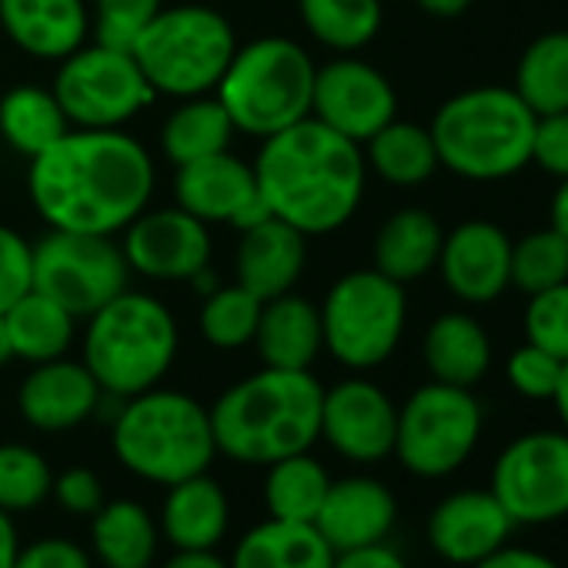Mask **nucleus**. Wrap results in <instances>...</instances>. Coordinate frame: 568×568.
Instances as JSON below:
<instances>
[{"instance_id":"obj_1","label":"nucleus","mask_w":568,"mask_h":568,"mask_svg":"<svg viewBox=\"0 0 568 568\" xmlns=\"http://www.w3.org/2000/svg\"><path fill=\"white\" fill-rule=\"evenodd\" d=\"M28 187L51 227L114 234L148 207L154 161L121 128H78L31 161Z\"/></svg>"},{"instance_id":"obj_2","label":"nucleus","mask_w":568,"mask_h":568,"mask_svg":"<svg viewBox=\"0 0 568 568\" xmlns=\"http://www.w3.org/2000/svg\"><path fill=\"white\" fill-rule=\"evenodd\" d=\"M251 168L271 214L305 237L348 224L365 194L362 144L342 138L318 118L264 138Z\"/></svg>"},{"instance_id":"obj_3","label":"nucleus","mask_w":568,"mask_h":568,"mask_svg":"<svg viewBox=\"0 0 568 568\" xmlns=\"http://www.w3.org/2000/svg\"><path fill=\"white\" fill-rule=\"evenodd\" d=\"M322 398L325 388L312 372L261 368L207 408L214 445L244 465L308 452L322 438Z\"/></svg>"},{"instance_id":"obj_4","label":"nucleus","mask_w":568,"mask_h":568,"mask_svg":"<svg viewBox=\"0 0 568 568\" xmlns=\"http://www.w3.org/2000/svg\"><path fill=\"white\" fill-rule=\"evenodd\" d=\"M535 121L515 88H471L445 101L428 131L438 164L468 181H501L531 161Z\"/></svg>"},{"instance_id":"obj_5","label":"nucleus","mask_w":568,"mask_h":568,"mask_svg":"<svg viewBox=\"0 0 568 568\" xmlns=\"http://www.w3.org/2000/svg\"><path fill=\"white\" fill-rule=\"evenodd\" d=\"M118 462L154 485H174L211 468L217 445L201 402L171 388H148L124 398L111 422Z\"/></svg>"},{"instance_id":"obj_6","label":"nucleus","mask_w":568,"mask_h":568,"mask_svg":"<svg viewBox=\"0 0 568 568\" xmlns=\"http://www.w3.org/2000/svg\"><path fill=\"white\" fill-rule=\"evenodd\" d=\"M178 355L174 315L151 295L121 292L88 318L84 365L101 392L134 398L168 375Z\"/></svg>"},{"instance_id":"obj_7","label":"nucleus","mask_w":568,"mask_h":568,"mask_svg":"<svg viewBox=\"0 0 568 568\" xmlns=\"http://www.w3.org/2000/svg\"><path fill=\"white\" fill-rule=\"evenodd\" d=\"M315 64L292 38H257L234 51L217 81V101L234 131L271 138L312 118Z\"/></svg>"},{"instance_id":"obj_8","label":"nucleus","mask_w":568,"mask_h":568,"mask_svg":"<svg viewBox=\"0 0 568 568\" xmlns=\"http://www.w3.org/2000/svg\"><path fill=\"white\" fill-rule=\"evenodd\" d=\"M234 51L237 41L227 18L201 4L161 8L131 48L148 84L168 98L214 91Z\"/></svg>"},{"instance_id":"obj_9","label":"nucleus","mask_w":568,"mask_h":568,"mask_svg":"<svg viewBox=\"0 0 568 568\" xmlns=\"http://www.w3.org/2000/svg\"><path fill=\"white\" fill-rule=\"evenodd\" d=\"M322 312L325 348L352 372L378 368L402 342L408 302L405 284L382 271H348L332 284Z\"/></svg>"},{"instance_id":"obj_10","label":"nucleus","mask_w":568,"mask_h":568,"mask_svg":"<svg viewBox=\"0 0 568 568\" xmlns=\"http://www.w3.org/2000/svg\"><path fill=\"white\" fill-rule=\"evenodd\" d=\"M34 292L48 295L74 318H91L128 292L131 264L111 234L51 227L31 247Z\"/></svg>"},{"instance_id":"obj_11","label":"nucleus","mask_w":568,"mask_h":568,"mask_svg":"<svg viewBox=\"0 0 568 568\" xmlns=\"http://www.w3.org/2000/svg\"><path fill=\"white\" fill-rule=\"evenodd\" d=\"M481 438V405L471 388L432 382L398 408L395 455L418 478H445Z\"/></svg>"},{"instance_id":"obj_12","label":"nucleus","mask_w":568,"mask_h":568,"mask_svg":"<svg viewBox=\"0 0 568 568\" xmlns=\"http://www.w3.org/2000/svg\"><path fill=\"white\" fill-rule=\"evenodd\" d=\"M54 98L74 128L111 131L154 104L158 91L148 84L131 51L94 41L61 61Z\"/></svg>"},{"instance_id":"obj_13","label":"nucleus","mask_w":568,"mask_h":568,"mask_svg":"<svg viewBox=\"0 0 568 568\" xmlns=\"http://www.w3.org/2000/svg\"><path fill=\"white\" fill-rule=\"evenodd\" d=\"M491 495L515 525L568 515V432H528L505 445L491 468Z\"/></svg>"},{"instance_id":"obj_14","label":"nucleus","mask_w":568,"mask_h":568,"mask_svg":"<svg viewBox=\"0 0 568 568\" xmlns=\"http://www.w3.org/2000/svg\"><path fill=\"white\" fill-rule=\"evenodd\" d=\"M395 88L378 68L355 58H338L315 71L312 118H318L342 138L365 144L388 121H395Z\"/></svg>"},{"instance_id":"obj_15","label":"nucleus","mask_w":568,"mask_h":568,"mask_svg":"<svg viewBox=\"0 0 568 568\" xmlns=\"http://www.w3.org/2000/svg\"><path fill=\"white\" fill-rule=\"evenodd\" d=\"M174 197L178 207L204 224H234L237 231H247L271 217V207L257 191L254 168L231 151L181 164L174 178Z\"/></svg>"},{"instance_id":"obj_16","label":"nucleus","mask_w":568,"mask_h":568,"mask_svg":"<svg viewBox=\"0 0 568 568\" xmlns=\"http://www.w3.org/2000/svg\"><path fill=\"white\" fill-rule=\"evenodd\" d=\"M124 257L131 271L154 281H191L211 264V234L207 224L187 214L184 207L141 211L124 227Z\"/></svg>"},{"instance_id":"obj_17","label":"nucleus","mask_w":568,"mask_h":568,"mask_svg":"<svg viewBox=\"0 0 568 568\" xmlns=\"http://www.w3.org/2000/svg\"><path fill=\"white\" fill-rule=\"evenodd\" d=\"M398 408L365 378L338 382L322 398V438L348 462L372 465L395 452Z\"/></svg>"},{"instance_id":"obj_18","label":"nucleus","mask_w":568,"mask_h":568,"mask_svg":"<svg viewBox=\"0 0 568 568\" xmlns=\"http://www.w3.org/2000/svg\"><path fill=\"white\" fill-rule=\"evenodd\" d=\"M448 292L468 305H488L511 284V241L491 221H465L438 254Z\"/></svg>"},{"instance_id":"obj_19","label":"nucleus","mask_w":568,"mask_h":568,"mask_svg":"<svg viewBox=\"0 0 568 568\" xmlns=\"http://www.w3.org/2000/svg\"><path fill=\"white\" fill-rule=\"evenodd\" d=\"M515 521L491 488H465L448 495L428 515V545L452 565H475L508 545Z\"/></svg>"},{"instance_id":"obj_20","label":"nucleus","mask_w":568,"mask_h":568,"mask_svg":"<svg viewBox=\"0 0 568 568\" xmlns=\"http://www.w3.org/2000/svg\"><path fill=\"white\" fill-rule=\"evenodd\" d=\"M395 518H398V505L392 488L382 485L378 478L355 475L328 485V495L312 525L338 555V551L385 541Z\"/></svg>"},{"instance_id":"obj_21","label":"nucleus","mask_w":568,"mask_h":568,"mask_svg":"<svg viewBox=\"0 0 568 568\" xmlns=\"http://www.w3.org/2000/svg\"><path fill=\"white\" fill-rule=\"evenodd\" d=\"M98 402L101 385L88 365L68 358L34 365L18 392V408L38 432H71L98 412Z\"/></svg>"},{"instance_id":"obj_22","label":"nucleus","mask_w":568,"mask_h":568,"mask_svg":"<svg viewBox=\"0 0 568 568\" xmlns=\"http://www.w3.org/2000/svg\"><path fill=\"white\" fill-rule=\"evenodd\" d=\"M305 257H308L305 234L271 214L267 221L241 231V244L234 257L237 284L251 295H257L261 302L288 295L305 271Z\"/></svg>"},{"instance_id":"obj_23","label":"nucleus","mask_w":568,"mask_h":568,"mask_svg":"<svg viewBox=\"0 0 568 568\" xmlns=\"http://www.w3.org/2000/svg\"><path fill=\"white\" fill-rule=\"evenodd\" d=\"M0 24L8 38L41 61H64L88 38L84 0H0Z\"/></svg>"},{"instance_id":"obj_24","label":"nucleus","mask_w":568,"mask_h":568,"mask_svg":"<svg viewBox=\"0 0 568 568\" xmlns=\"http://www.w3.org/2000/svg\"><path fill=\"white\" fill-rule=\"evenodd\" d=\"M254 345L264 368L308 372L325 348L322 312L308 298H298L292 292L277 295L261 308Z\"/></svg>"},{"instance_id":"obj_25","label":"nucleus","mask_w":568,"mask_h":568,"mask_svg":"<svg viewBox=\"0 0 568 568\" xmlns=\"http://www.w3.org/2000/svg\"><path fill=\"white\" fill-rule=\"evenodd\" d=\"M227 495L207 471L168 485L161 528L178 551H214L227 531Z\"/></svg>"},{"instance_id":"obj_26","label":"nucleus","mask_w":568,"mask_h":568,"mask_svg":"<svg viewBox=\"0 0 568 568\" xmlns=\"http://www.w3.org/2000/svg\"><path fill=\"white\" fill-rule=\"evenodd\" d=\"M231 568H332L335 551L315 525L267 518L234 548Z\"/></svg>"},{"instance_id":"obj_27","label":"nucleus","mask_w":568,"mask_h":568,"mask_svg":"<svg viewBox=\"0 0 568 568\" xmlns=\"http://www.w3.org/2000/svg\"><path fill=\"white\" fill-rule=\"evenodd\" d=\"M442 241L445 234L435 214L422 207H402L382 224L375 237V271L398 284L418 281L438 264Z\"/></svg>"},{"instance_id":"obj_28","label":"nucleus","mask_w":568,"mask_h":568,"mask_svg":"<svg viewBox=\"0 0 568 568\" xmlns=\"http://www.w3.org/2000/svg\"><path fill=\"white\" fill-rule=\"evenodd\" d=\"M425 365L435 382L471 388L491 365V342L471 315L448 312L425 335Z\"/></svg>"},{"instance_id":"obj_29","label":"nucleus","mask_w":568,"mask_h":568,"mask_svg":"<svg viewBox=\"0 0 568 568\" xmlns=\"http://www.w3.org/2000/svg\"><path fill=\"white\" fill-rule=\"evenodd\" d=\"M161 528L144 505L114 498L94 511L91 548L104 568H151L158 558Z\"/></svg>"},{"instance_id":"obj_30","label":"nucleus","mask_w":568,"mask_h":568,"mask_svg":"<svg viewBox=\"0 0 568 568\" xmlns=\"http://www.w3.org/2000/svg\"><path fill=\"white\" fill-rule=\"evenodd\" d=\"M68 131H71V121L64 108L58 104L54 91L21 84L0 98V134H4V141L18 154L31 161L44 154L48 148H54Z\"/></svg>"},{"instance_id":"obj_31","label":"nucleus","mask_w":568,"mask_h":568,"mask_svg":"<svg viewBox=\"0 0 568 568\" xmlns=\"http://www.w3.org/2000/svg\"><path fill=\"white\" fill-rule=\"evenodd\" d=\"M4 322L11 332L14 358L44 365V362L64 358V352L74 342L78 318L68 308H61L58 302H51L48 295L31 288L18 305H11L4 312Z\"/></svg>"},{"instance_id":"obj_32","label":"nucleus","mask_w":568,"mask_h":568,"mask_svg":"<svg viewBox=\"0 0 568 568\" xmlns=\"http://www.w3.org/2000/svg\"><path fill=\"white\" fill-rule=\"evenodd\" d=\"M264 505H267V518L277 521H302L312 525L325 495H328V471L318 458H312L308 452L277 458L271 465H264Z\"/></svg>"},{"instance_id":"obj_33","label":"nucleus","mask_w":568,"mask_h":568,"mask_svg":"<svg viewBox=\"0 0 568 568\" xmlns=\"http://www.w3.org/2000/svg\"><path fill=\"white\" fill-rule=\"evenodd\" d=\"M231 134H234V121L224 111V104L217 98L201 94V98H184V104L171 111V118L161 128V148L181 168L227 151Z\"/></svg>"},{"instance_id":"obj_34","label":"nucleus","mask_w":568,"mask_h":568,"mask_svg":"<svg viewBox=\"0 0 568 568\" xmlns=\"http://www.w3.org/2000/svg\"><path fill=\"white\" fill-rule=\"evenodd\" d=\"M515 94L541 118L568 111V31L531 41L515 71Z\"/></svg>"},{"instance_id":"obj_35","label":"nucleus","mask_w":568,"mask_h":568,"mask_svg":"<svg viewBox=\"0 0 568 568\" xmlns=\"http://www.w3.org/2000/svg\"><path fill=\"white\" fill-rule=\"evenodd\" d=\"M368 144V164L398 187L422 184L438 168V151L428 128L408 124V121H388Z\"/></svg>"},{"instance_id":"obj_36","label":"nucleus","mask_w":568,"mask_h":568,"mask_svg":"<svg viewBox=\"0 0 568 568\" xmlns=\"http://www.w3.org/2000/svg\"><path fill=\"white\" fill-rule=\"evenodd\" d=\"M305 28L332 51H358L382 31V0H298Z\"/></svg>"},{"instance_id":"obj_37","label":"nucleus","mask_w":568,"mask_h":568,"mask_svg":"<svg viewBox=\"0 0 568 568\" xmlns=\"http://www.w3.org/2000/svg\"><path fill=\"white\" fill-rule=\"evenodd\" d=\"M264 302L251 295L241 284H227L204 298L201 305V335L207 345L234 352L254 342L257 318H261Z\"/></svg>"},{"instance_id":"obj_38","label":"nucleus","mask_w":568,"mask_h":568,"mask_svg":"<svg viewBox=\"0 0 568 568\" xmlns=\"http://www.w3.org/2000/svg\"><path fill=\"white\" fill-rule=\"evenodd\" d=\"M54 491V471L31 445H0V511H31Z\"/></svg>"},{"instance_id":"obj_39","label":"nucleus","mask_w":568,"mask_h":568,"mask_svg":"<svg viewBox=\"0 0 568 568\" xmlns=\"http://www.w3.org/2000/svg\"><path fill=\"white\" fill-rule=\"evenodd\" d=\"M568 281V237L555 227L535 231L511 244V284L528 295Z\"/></svg>"},{"instance_id":"obj_40","label":"nucleus","mask_w":568,"mask_h":568,"mask_svg":"<svg viewBox=\"0 0 568 568\" xmlns=\"http://www.w3.org/2000/svg\"><path fill=\"white\" fill-rule=\"evenodd\" d=\"M525 335L558 362H568V281L531 295L525 308Z\"/></svg>"},{"instance_id":"obj_41","label":"nucleus","mask_w":568,"mask_h":568,"mask_svg":"<svg viewBox=\"0 0 568 568\" xmlns=\"http://www.w3.org/2000/svg\"><path fill=\"white\" fill-rule=\"evenodd\" d=\"M164 0H94V38L98 44L131 51L138 34L158 18Z\"/></svg>"},{"instance_id":"obj_42","label":"nucleus","mask_w":568,"mask_h":568,"mask_svg":"<svg viewBox=\"0 0 568 568\" xmlns=\"http://www.w3.org/2000/svg\"><path fill=\"white\" fill-rule=\"evenodd\" d=\"M561 368H565V362H558L555 355H548L545 348L528 342V345L511 352V358L505 365V375H508V385L518 395L535 398V402H548L555 395V388H558Z\"/></svg>"},{"instance_id":"obj_43","label":"nucleus","mask_w":568,"mask_h":568,"mask_svg":"<svg viewBox=\"0 0 568 568\" xmlns=\"http://www.w3.org/2000/svg\"><path fill=\"white\" fill-rule=\"evenodd\" d=\"M34 288L31 244L14 231L0 224V315L18 305Z\"/></svg>"},{"instance_id":"obj_44","label":"nucleus","mask_w":568,"mask_h":568,"mask_svg":"<svg viewBox=\"0 0 568 568\" xmlns=\"http://www.w3.org/2000/svg\"><path fill=\"white\" fill-rule=\"evenodd\" d=\"M531 161L555 178H568V111L541 114L535 121Z\"/></svg>"},{"instance_id":"obj_45","label":"nucleus","mask_w":568,"mask_h":568,"mask_svg":"<svg viewBox=\"0 0 568 568\" xmlns=\"http://www.w3.org/2000/svg\"><path fill=\"white\" fill-rule=\"evenodd\" d=\"M51 495H58V501L68 511H74V515H94L104 505V485H101V478L91 468H81V465L61 471L54 478V491Z\"/></svg>"},{"instance_id":"obj_46","label":"nucleus","mask_w":568,"mask_h":568,"mask_svg":"<svg viewBox=\"0 0 568 568\" xmlns=\"http://www.w3.org/2000/svg\"><path fill=\"white\" fill-rule=\"evenodd\" d=\"M14 568H91V555L71 538H38L18 548Z\"/></svg>"},{"instance_id":"obj_47","label":"nucleus","mask_w":568,"mask_h":568,"mask_svg":"<svg viewBox=\"0 0 568 568\" xmlns=\"http://www.w3.org/2000/svg\"><path fill=\"white\" fill-rule=\"evenodd\" d=\"M332 568H408V565H405V558L395 548H388L385 541H378V545L338 551Z\"/></svg>"},{"instance_id":"obj_48","label":"nucleus","mask_w":568,"mask_h":568,"mask_svg":"<svg viewBox=\"0 0 568 568\" xmlns=\"http://www.w3.org/2000/svg\"><path fill=\"white\" fill-rule=\"evenodd\" d=\"M471 568H561L555 558L535 551V548H518V545H501L488 558L475 561Z\"/></svg>"},{"instance_id":"obj_49","label":"nucleus","mask_w":568,"mask_h":568,"mask_svg":"<svg viewBox=\"0 0 568 568\" xmlns=\"http://www.w3.org/2000/svg\"><path fill=\"white\" fill-rule=\"evenodd\" d=\"M161 568H231L214 551H174Z\"/></svg>"},{"instance_id":"obj_50","label":"nucleus","mask_w":568,"mask_h":568,"mask_svg":"<svg viewBox=\"0 0 568 568\" xmlns=\"http://www.w3.org/2000/svg\"><path fill=\"white\" fill-rule=\"evenodd\" d=\"M18 548H21V541H18L14 521H11L8 511H0V568H14Z\"/></svg>"},{"instance_id":"obj_51","label":"nucleus","mask_w":568,"mask_h":568,"mask_svg":"<svg viewBox=\"0 0 568 568\" xmlns=\"http://www.w3.org/2000/svg\"><path fill=\"white\" fill-rule=\"evenodd\" d=\"M415 4L432 18H458L471 8V0H415Z\"/></svg>"},{"instance_id":"obj_52","label":"nucleus","mask_w":568,"mask_h":568,"mask_svg":"<svg viewBox=\"0 0 568 568\" xmlns=\"http://www.w3.org/2000/svg\"><path fill=\"white\" fill-rule=\"evenodd\" d=\"M551 227L568 237V178H561V187L551 197Z\"/></svg>"},{"instance_id":"obj_53","label":"nucleus","mask_w":568,"mask_h":568,"mask_svg":"<svg viewBox=\"0 0 568 568\" xmlns=\"http://www.w3.org/2000/svg\"><path fill=\"white\" fill-rule=\"evenodd\" d=\"M551 402H555V408H558V415H561V425H565V432H568V362H565V368H561V378H558V388H555Z\"/></svg>"},{"instance_id":"obj_54","label":"nucleus","mask_w":568,"mask_h":568,"mask_svg":"<svg viewBox=\"0 0 568 568\" xmlns=\"http://www.w3.org/2000/svg\"><path fill=\"white\" fill-rule=\"evenodd\" d=\"M191 288H197V292H201V298H207L211 292H217V281H214V274H211V264L191 277Z\"/></svg>"},{"instance_id":"obj_55","label":"nucleus","mask_w":568,"mask_h":568,"mask_svg":"<svg viewBox=\"0 0 568 568\" xmlns=\"http://www.w3.org/2000/svg\"><path fill=\"white\" fill-rule=\"evenodd\" d=\"M8 362H14V345H11V332H8V322L0 315V368Z\"/></svg>"}]
</instances>
